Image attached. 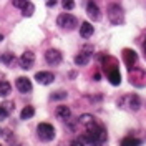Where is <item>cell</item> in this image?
Masks as SVG:
<instances>
[{"label": "cell", "mask_w": 146, "mask_h": 146, "mask_svg": "<svg viewBox=\"0 0 146 146\" xmlns=\"http://www.w3.org/2000/svg\"><path fill=\"white\" fill-rule=\"evenodd\" d=\"M12 3H13V7H17V9H22V7L27 3V0H13Z\"/></svg>", "instance_id": "cell-26"}, {"label": "cell", "mask_w": 146, "mask_h": 146, "mask_svg": "<svg viewBox=\"0 0 146 146\" xmlns=\"http://www.w3.org/2000/svg\"><path fill=\"white\" fill-rule=\"evenodd\" d=\"M35 80H36V83H40V85H50V83H53L55 75L50 73V72H38L35 75Z\"/></svg>", "instance_id": "cell-10"}, {"label": "cell", "mask_w": 146, "mask_h": 146, "mask_svg": "<svg viewBox=\"0 0 146 146\" xmlns=\"http://www.w3.org/2000/svg\"><path fill=\"white\" fill-rule=\"evenodd\" d=\"M20 10H22V15H23V17H32V15H33V12H35V5H33L32 2H28V0H27V3H25Z\"/></svg>", "instance_id": "cell-17"}, {"label": "cell", "mask_w": 146, "mask_h": 146, "mask_svg": "<svg viewBox=\"0 0 146 146\" xmlns=\"http://www.w3.org/2000/svg\"><path fill=\"white\" fill-rule=\"evenodd\" d=\"M95 123V118L91 116V115H82L80 116V125H83V126H90V125H93Z\"/></svg>", "instance_id": "cell-20"}, {"label": "cell", "mask_w": 146, "mask_h": 146, "mask_svg": "<svg viewBox=\"0 0 146 146\" xmlns=\"http://www.w3.org/2000/svg\"><path fill=\"white\" fill-rule=\"evenodd\" d=\"M86 135L90 136L93 145H101V143L106 141V131H105V128L96 125V123H93V125H90V126L86 128Z\"/></svg>", "instance_id": "cell-1"}, {"label": "cell", "mask_w": 146, "mask_h": 146, "mask_svg": "<svg viewBox=\"0 0 146 146\" xmlns=\"http://www.w3.org/2000/svg\"><path fill=\"white\" fill-rule=\"evenodd\" d=\"M9 111H7V110H3L2 108V106H0V121H5V119L9 118Z\"/></svg>", "instance_id": "cell-25"}, {"label": "cell", "mask_w": 146, "mask_h": 146, "mask_svg": "<svg viewBox=\"0 0 146 146\" xmlns=\"http://www.w3.org/2000/svg\"><path fill=\"white\" fill-rule=\"evenodd\" d=\"M36 133H38V138H40L42 141H52L55 138V128H53V125H50V123H40Z\"/></svg>", "instance_id": "cell-4"}, {"label": "cell", "mask_w": 146, "mask_h": 146, "mask_svg": "<svg viewBox=\"0 0 146 146\" xmlns=\"http://www.w3.org/2000/svg\"><path fill=\"white\" fill-rule=\"evenodd\" d=\"M108 80L111 85H115V86H118L119 83H121V75H119L118 68L116 66H113V68H110L108 70Z\"/></svg>", "instance_id": "cell-12"}, {"label": "cell", "mask_w": 146, "mask_h": 146, "mask_svg": "<svg viewBox=\"0 0 146 146\" xmlns=\"http://www.w3.org/2000/svg\"><path fill=\"white\" fill-rule=\"evenodd\" d=\"M15 86H17V90L20 93H32V82L28 80L27 76H20L17 78V82H15Z\"/></svg>", "instance_id": "cell-9"}, {"label": "cell", "mask_w": 146, "mask_h": 146, "mask_svg": "<svg viewBox=\"0 0 146 146\" xmlns=\"http://www.w3.org/2000/svg\"><path fill=\"white\" fill-rule=\"evenodd\" d=\"M45 3L48 7H55V5H56V0H45Z\"/></svg>", "instance_id": "cell-27"}, {"label": "cell", "mask_w": 146, "mask_h": 146, "mask_svg": "<svg viewBox=\"0 0 146 146\" xmlns=\"http://www.w3.org/2000/svg\"><path fill=\"white\" fill-rule=\"evenodd\" d=\"M123 60H125V65L128 66V70L135 68V65H136V62H138L136 52H135V50H129V48L123 50Z\"/></svg>", "instance_id": "cell-7"}, {"label": "cell", "mask_w": 146, "mask_h": 146, "mask_svg": "<svg viewBox=\"0 0 146 146\" xmlns=\"http://www.w3.org/2000/svg\"><path fill=\"white\" fill-rule=\"evenodd\" d=\"M93 32H95V28H93V25H91L90 22L82 23V27H80V35H82V38H90L93 35Z\"/></svg>", "instance_id": "cell-15"}, {"label": "cell", "mask_w": 146, "mask_h": 146, "mask_svg": "<svg viewBox=\"0 0 146 146\" xmlns=\"http://www.w3.org/2000/svg\"><path fill=\"white\" fill-rule=\"evenodd\" d=\"M119 105L128 108V110H131V111H138V110L141 108V100H139L138 95L133 93V95H126L125 98H121L119 100Z\"/></svg>", "instance_id": "cell-5"}, {"label": "cell", "mask_w": 146, "mask_h": 146, "mask_svg": "<svg viewBox=\"0 0 146 146\" xmlns=\"http://www.w3.org/2000/svg\"><path fill=\"white\" fill-rule=\"evenodd\" d=\"M62 60H63V55H62L60 50H56V48H50V50H46L45 52V62L48 65L56 66V65L62 63Z\"/></svg>", "instance_id": "cell-6"}, {"label": "cell", "mask_w": 146, "mask_h": 146, "mask_svg": "<svg viewBox=\"0 0 146 146\" xmlns=\"http://www.w3.org/2000/svg\"><path fill=\"white\" fill-rule=\"evenodd\" d=\"M55 115H56V118H60L62 121H66V119L72 116V111H70L68 106L60 105V106H56V110H55Z\"/></svg>", "instance_id": "cell-11"}, {"label": "cell", "mask_w": 146, "mask_h": 146, "mask_svg": "<svg viewBox=\"0 0 146 146\" xmlns=\"http://www.w3.org/2000/svg\"><path fill=\"white\" fill-rule=\"evenodd\" d=\"M62 7L65 10H72L75 7V0H62Z\"/></svg>", "instance_id": "cell-23"}, {"label": "cell", "mask_w": 146, "mask_h": 146, "mask_svg": "<svg viewBox=\"0 0 146 146\" xmlns=\"http://www.w3.org/2000/svg\"><path fill=\"white\" fill-rule=\"evenodd\" d=\"M35 115V108L33 106H25V108L20 111V118L22 119H30Z\"/></svg>", "instance_id": "cell-18"}, {"label": "cell", "mask_w": 146, "mask_h": 146, "mask_svg": "<svg viewBox=\"0 0 146 146\" xmlns=\"http://www.w3.org/2000/svg\"><path fill=\"white\" fill-rule=\"evenodd\" d=\"M76 23H78L76 17H73L70 13H60L56 17V25L65 28V30H73V28L76 27Z\"/></svg>", "instance_id": "cell-3"}, {"label": "cell", "mask_w": 146, "mask_h": 146, "mask_svg": "<svg viewBox=\"0 0 146 146\" xmlns=\"http://www.w3.org/2000/svg\"><path fill=\"white\" fill-rule=\"evenodd\" d=\"M2 133H3V131H2V129H0V136H2Z\"/></svg>", "instance_id": "cell-29"}, {"label": "cell", "mask_w": 146, "mask_h": 146, "mask_svg": "<svg viewBox=\"0 0 146 146\" xmlns=\"http://www.w3.org/2000/svg\"><path fill=\"white\" fill-rule=\"evenodd\" d=\"M10 93H12V85L9 82H5V80H2L0 82V96L5 98V96H9Z\"/></svg>", "instance_id": "cell-16"}, {"label": "cell", "mask_w": 146, "mask_h": 146, "mask_svg": "<svg viewBox=\"0 0 146 146\" xmlns=\"http://www.w3.org/2000/svg\"><path fill=\"white\" fill-rule=\"evenodd\" d=\"M0 106H2L3 110H7L9 113H12V111H13V103H12V101H3Z\"/></svg>", "instance_id": "cell-24"}, {"label": "cell", "mask_w": 146, "mask_h": 146, "mask_svg": "<svg viewBox=\"0 0 146 146\" xmlns=\"http://www.w3.org/2000/svg\"><path fill=\"white\" fill-rule=\"evenodd\" d=\"M138 145H141V139H138V138L128 136L125 139H121V146H138Z\"/></svg>", "instance_id": "cell-19"}, {"label": "cell", "mask_w": 146, "mask_h": 146, "mask_svg": "<svg viewBox=\"0 0 146 146\" xmlns=\"http://www.w3.org/2000/svg\"><path fill=\"white\" fill-rule=\"evenodd\" d=\"M13 60H15V56H13L12 53H3L2 55V62H3L5 65H12Z\"/></svg>", "instance_id": "cell-21"}, {"label": "cell", "mask_w": 146, "mask_h": 146, "mask_svg": "<svg viewBox=\"0 0 146 146\" xmlns=\"http://www.w3.org/2000/svg\"><path fill=\"white\" fill-rule=\"evenodd\" d=\"M106 13H108V20L113 25H121L125 22V12L118 3H110Z\"/></svg>", "instance_id": "cell-2"}, {"label": "cell", "mask_w": 146, "mask_h": 146, "mask_svg": "<svg viewBox=\"0 0 146 146\" xmlns=\"http://www.w3.org/2000/svg\"><path fill=\"white\" fill-rule=\"evenodd\" d=\"M2 40H3V35H2V33H0V42H2Z\"/></svg>", "instance_id": "cell-28"}, {"label": "cell", "mask_w": 146, "mask_h": 146, "mask_svg": "<svg viewBox=\"0 0 146 146\" xmlns=\"http://www.w3.org/2000/svg\"><path fill=\"white\" fill-rule=\"evenodd\" d=\"M90 56H91L90 52L83 50V52H80V53H76V56H75V63L78 65V66H85V65L90 62Z\"/></svg>", "instance_id": "cell-14"}, {"label": "cell", "mask_w": 146, "mask_h": 146, "mask_svg": "<svg viewBox=\"0 0 146 146\" xmlns=\"http://www.w3.org/2000/svg\"><path fill=\"white\" fill-rule=\"evenodd\" d=\"M35 63V55L32 53L30 50L28 52H23L22 56H20V66L23 68V70H30L32 66Z\"/></svg>", "instance_id": "cell-8"}, {"label": "cell", "mask_w": 146, "mask_h": 146, "mask_svg": "<svg viewBox=\"0 0 146 146\" xmlns=\"http://www.w3.org/2000/svg\"><path fill=\"white\" fill-rule=\"evenodd\" d=\"M86 13H88V17H90L91 20H100V9L96 7L95 2H88V5H86Z\"/></svg>", "instance_id": "cell-13"}, {"label": "cell", "mask_w": 146, "mask_h": 146, "mask_svg": "<svg viewBox=\"0 0 146 146\" xmlns=\"http://www.w3.org/2000/svg\"><path fill=\"white\" fill-rule=\"evenodd\" d=\"M66 98V93L65 91H56V93H53L52 96H50V100H53V101H56V100H65Z\"/></svg>", "instance_id": "cell-22"}]
</instances>
